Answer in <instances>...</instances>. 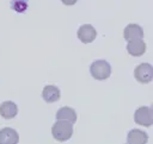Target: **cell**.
I'll list each match as a JSON object with an SVG mask.
<instances>
[{"instance_id": "obj_3", "label": "cell", "mask_w": 153, "mask_h": 144, "mask_svg": "<svg viewBox=\"0 0 153 144\" xmlns=\"http://www.w3.org/2000/svg\"><path fill=\"white\" fill-rule=\"evenodd\" d=\"M134 120L139 125L149 127L153 124V109L147 106L139 107L134 113Z\"/></svg>"}, {"instance_id": "obj_12", "label": "cell", "mask_w": 153, "mask_h": 144, "mask_svg": "<svg viewBox=\"0 0 153 144\" xmlns=\"http://www.w3.org/2000/svg\"><path fill=\"white\" fill-rule=\"evenodd\" d=\"M127 51L131 56H141L146 51V43L143 42V39H136V40L128 42Z\"/></svg>"}, {"instance_id": "obj_7", "label": "cell", "mask_w": 153, "mask_h": 144, "mask_svg": "<svg viewBox=\"0 0 153 144\" xmlns=\"http://www.w3.org/2000/svg\"><path fill=\"white\" fill-rule=\"evenodd\" d=\"M19 136L14 129L4 127L0 130V144H18Z\"/></svg>"}, {"instance_id": "obj_6", "label": "cell", "mask_w": 153, "mask_h": 144, "mask_svg": "<svg viewBox=\"0 0 153 144\" xmlns=\"http://www.w3.org/2000/svg\"><path fill=\"white\" fill-rule=\"evenodd\" d=\"M123 37L127 42L142 39L143 38V31H142L141 26H139L137 24H129L123 30Z\"/></svg>"}, {"instance_id": "obj_9", "label": "cell", "mask_w": 153, "mask_h": 144, "mask_svg": "<svg viewBox=\"0 0 153 144\" xmlns=\"http://www.w3.org/2000/svg\"><path fill=\"white\" fill-rule=\"evenodd\" d=\"M18 107L13 101H4L0 104V115L5 119H12L17 115Z\"/></svg>"}, {"instance_id": "obj_1", "label": "cell", "mask_w": 153, "mask_h": 144, "mask_svg": "<svg viewBox=\"0 0 153 144\" xmlns=\"http://www.w3.org/2000/svg\"><path fill=\"white\" fill-rule=\"evenodd\" d=\"M53 137L59 142L68 140L73 134V124L65 120H56L51 127Z\"/></svg>"}, {"instance_id": "obj_8", "label": "cell", "mask_w": 153, "mask_h": 144, "mask_svg": "<svg viewBox=\"0 0 153 144\" xmlns=\"http://www.w3.org/2000/svg\"><path fill=\"white\" fill-rule=\"evenodd\" d=\"M147 140H148V136L142 130L134 129L128 132L127 144H146Z\"/></svg>"}, {"instance_id": "obj_10", "label": "cell", "mask_w": 153, "mask_h": 144, "mask_svg": "<svg viewBox=\"0 0 153 144\" xmlns=\"http://www.w3.org/2000/svg\"><path fill=\"white\" fill-rule=\"evenodd\" d=\"M42 98L44 99L45 102H55L60 99V88L54 86V84H48L43 88L42 92Z\"/></svg>"}, {"instance_id": "obj_11", "label": "cell", "mask_w": 153, "mask_h": 144, "mask_svg": "<svg viewBox=\"0 0 153 144\" xmlns=\"http://www.w3.org/2000/svg\"><path fill=\"white\" fill-rule=\"evenodd\" d=\"M56 120H65L68 121L71 124H74L76 121V112L72 108V107H61L57 112H56Z\"/></svg>"}, {"instance_id": "obj_13", "label": "cell", "mask_w": 153, "mask_h": 144, "mask_svg": "<svg viewBox=\"0 0 153 144\" xmlns=\"http://www.w3.org/2000/svg\"><path fill=\"white\" fill-rule=\"evenodd\" d=\"M65 5H67V6H72V5H74V4H76V1L78 0H61Z\"/></svg>"}, {"instance_id": "obj_4", "label": "cell", "mask_w": 153, "mask_h": 144, "mask_svg": "<svg viewBox=\"0 0 153 144\" xmlns=\"http://www.w3.org/2000/svg\"><path fill=\"white\" fill-rule=\"evenodd\" d=\"M134 77L140 83H148L153 80V67L149 63H141L134 70Z\"/></svg>"}, {"instance_id": "obj_2", "label": "cell", "mask_w": 153, "mask_h": 144, "mask_svg": "<svg viewBox=\"0 0 153 144\" xmlns=\"http://www.w3.org/2000/svg\"><path fill=\"white\" fill-rule=\"evenodd\" d=\"M90 73L96 80H105L111 74V67L105 60H97L91 64Z\"/></svg>"}, {"instance_id": "obj_5", "label": "cell", "mask_w": 153, "mask_h": 144, "mask_svg": "<svg viewBox=\"0 0 153 144\" xmlns=\"http://www.w3.org/2000/svg\"><path fill=\"white\" fill-rule=\"evenodd\" d=\"M96 36H97V31H96V29H94L92 25H90V24H84V25H81V26L79 27V30H78V38H79L82 43H85V44L92 43V42L96 39Z\"/></svg>"}]
</instances>
